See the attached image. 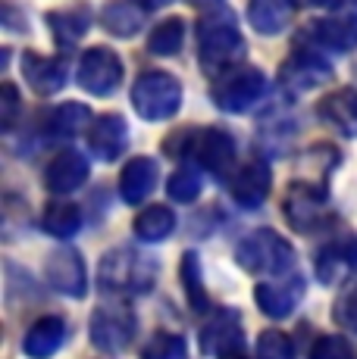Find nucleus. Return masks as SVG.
I'll list each match as a JSON object with an SVG mask.
<instances>
[{
    "label": "nucleus",
    "mask_w": 357,
    "mask_h": 359,
    "mask_svg": "<svg viewBox=\"0 0 357 359\" xmlns=\"http://www.w3.org/2000/svg\"><path fill=\"white\" fill-rule=\"evenodd\" d=\"M245 38L238 32L232 13H210L197 19V63L210 75H219L232 69L245 57Z\"/></svg>",
    "instance_id": "nucleus-1"
},
{
    "label": "nucleus",
    "mask_w": 357,
    "mask_h": 359,
    "mask_svg": "<svg viewBox=\"0 0 357 359\" xmlns=\"http://www.w3.org/2000/svg\"><path fill=\"white\" fill-rule=\"evenodd\" d=\"M167 154L169 156H182L191 165L204 172H214L223 178L226 172L235 163V141L229 131L223 128H197V131H185V135H173L167 141Z\"/></svg>",
    "instance_id": "nucleus-2"
},
{
    "label": "nucleus",
    "mask_w": 357,
    "mask_h": 359,
    "mask_svg": "<svg viewBox=\"0 0 357 359\" xmlns=\"http://www.w3.org/2000/svg\"><path fill=\"white\" fill-rule=\"evenodd\" d=\"M98 285L110 294H148L157 285V259L132 247H116L100 259Z\"/></svg>",
    "instance_id": "nucleus-3"
},
{
    "label": "nucleus",
    "mask_w": 357,
    "mask_h": 359,
    "mask_svg": "<svg viewBox=\"0 0 357 359\" xmlns=\"http://www.w3.org/2000/svg\"><path fill=\"white\" fill-rule=\"evenodd\" d=\"M235 262L251 275H288L294 266V250L283 234L257 229L238 241Z\"/></svg>",
    "instance_id": "nucleus-4"
},
{
    "label": "nucleus",
    "mask_w": 357,
    "mask_h": 359,
    "mask_svg": "<svg viewBox=\"0 0 357 359\" xmlns=\"http://www.w3.org/2000/svg\"><path fill=\"white\" fill-rule=\"evenodd\" d=\"M266 88H270V81L257 66H232L214 79L210 100L223 113H248L251 107H257L266 97Z\"/></svg>",
    "instance_id": "nucleus-5"
},
{
    "label": "nucleus",
    "mask_w": 357,
    "mask_h": 359,
    "mask_svg": "<svg viewBox=\"0 0 357 359\" xmlns=\"http://www.w3.org/2000/svg\"><path fill=\"white\" fill-rule=\"evenodd\" d=\"M132 107L141 119L167 122L182 107V85L169 72H144L132 85Z\"/></svg>",
    "instance_id": "nucleus-6"
},
{
    "label": "nucleus",
    "mask_w": 357,
    "mask_h": 359,
    "mask_svg": "<svg viewBox=\"0 0 357 359\" xmlns=\"http://www.w3.org/2000/svg\"><path fill=\"white\" fill-rule=\"evenodd\" d=\"M135 331H138V319H135L132 306L122 300H107L91 313L88 322V334L91 344L104 353H119L132 344Z\"/></svg>",
    "instance_id": "nucleus-7"
},
{
    "label": "nucleus",
    "mask_w": 357,
    "mask_h": 359,
    "mask_svg": "<svg viewBox=\"0 0 357 359\" xmlns=\"http://www.w3.org/2000/svg\"><path fill=\"white\" fill-rule=\"evenodd\" d=\"M79 88L94 97H107L122 85V60L110 47H91L82 53L79 69H75Z\"/></svg>",
    "instance_id": "nucleus-8"
},
{
    "label": "nucleus",
    "mask_w": 357,
    "mask_h": 359,
    "mask_svg": "<svg viewBox=\"0 0 357 359\" xmlns=\"http://www.w3.org/2000/svg\"><path fill=\"white\" fill-rule=\"evenodd\" d=\"M329 79H332V66L317 47H298L279 69V85L292 94L323 88Z\"/></svg>",
    "instance_id": "nucleus-9"
},
{
    "label": "nucleus",
    "mask_w": 357,
    "mask_h": 359,
    "mask_svg": "<svg viewBox=\"0 0 357 359\" xmlns=\"http://www.w3.org/2000/svg\"><path fill=\"white\" fill-rule=\"evenodd\" d=\"M326 188L323 184H311V182H294L288 184L285 200H283V212L294 231H313L317 225H323L326 219Z\"/></svg>",
    "instance_id": "nucleus-10"
},
{
    "label": "nucleus",
    "mask_w": 357,
    "mask_h": 359,
    "mask_svg": "<svg viewBox=\"0 0 357 359\" xmlns=\"http://www.w3.org/2000/svg\"><path fill=\"white\" fill-rule=\"evenodd\" d=\"M44 278L47 285L63 297H82L88 294V269H85V257H82L75 247L63 244L44 259Z\"/></svg>",
    "instance_id": "nucleus-11"
},
{
    "label": "nucleus",
    "mask_w": 357,
    "mask_h": 359,
    "mask_svg": "<svg viewBox=\"0 0 357 359\" xmlns=\"http://www.w3.org/2000/svg\"><path fill=\"white\" fill-rule=\"evenodd\" d=\"M91 169H88V160L79 154V150H60L44 169V188L51 194H72L82 184L88 182Z\"/></svg>",
    "instance_id": "nucleus-12"
},
{
    "label": "nucleus",
    "mask_w": 357,
    "mask_h": 359,
    "mask_svg": "<svg viewBox=\"0 0 357 359\" xmlns=\"http://www.w3.org/2000/svg\"><path fill=\"white\" fill-rule=\"evenodd\" d=\"M201 347L204 353L226 356L232 350L245 347V334H242V322H238L235 309H219L216 316H210L201 328Z\"/></svg>",
    "instance_id": "nucleus-13"
},
{
    "label": "nucleus",
    "mask_w": 357,
    "mask_h": 359,
    "mask_svg": "<svg viewBox=\"0 0 357 359\" xmlns=\"http://www.w3.org/2000/svg\"><path fill=\"white\" fill-rule=\"evenodd\" d=\"M88 147H91V154L98 156V160H104V163L119 160L122 150L129 147L126 119L116 116V113H104L100 119H94L91 128H88Z\"/></svg>",
    "instance_id": "nucleus-14"
},
{
    "label": "nucleus",
    "mask_w": 357,
    "mask_h": 359,
    "mask_svg": "<svg viewBox=\"0 0 357 359\" xmlns=\"http://www.w3.org/2000/svg\"><path fill=\"white\" fill-rule=\"evenodd\" d=\"M270 184H273L270 165L260 163V160H251L232 175L229 191H232V200H235L238 206H245V210H257V206L266 200V194H270Z\"/></svg>",
    "instance_id": "nucleus-15"
},
{
    "label": "nucleus",
    "mask_w": 357,
    "mask_h": 359,
    "mask_svg": "<svg viewBox=\"0 0 357 359\" xmlns=\"http://www.w3.org/2000/svg\"><path fill=\"white\" fill-rule=\"evenodd\" d=\"M22 79L35 94L47 97V94H57L60 88L66 85V63L57 57H44V53L25 50L22 53Z\"/></svg>",
    "instance_id": "nucleus-16"
},
{
    "label": "nucleus",
    "mask_w": 357,
    "mask_h": 359,
    "mask_svg": "<svg viewBox=\"0 0 357 359\" xmlns=\"http://www.w3.org/2000/svg\"><path fill=\"white\" fill-rule=\"evenodd\" d=\"M307 38H313V44L323 47V50H335V53L357 50V13L317 19L307 29Z\"/></svg>",
    "instance_id": "nucleus-17"
},
{
    "label": "nucleus",
    "mask_w": 357,
    "mask_h": 359,
    "mask_svg": "<svg viewBox=\"0 0 357 359\" xmlns=\"http://www.w3.org/2000/svg\"><path fill=\"white\" fill-rule=\"evenodd\" d=\"M317 116L345 137H357V88H339L326 94L317 103Z\"/></svg>",
    "instance_id": "nucleus-18"
},
{
    "label": "nucleus",
    "mask_w": 357,
    "mask_h": 359,
    "mask_svg": "<svg viewBox=\"0 0 357 359\" xmlns=\"http://www.w3.org/2000/svg\"><path fill=\"white\" fill-rule=\"evenodd\" d=\"M157 178H160V172H157V163L150 160V156H135V160H129L119 172L122 203L138 206L141 200H148V194L157 188Z\"/></svg>",
    "instance_id": "nucleus-19"
},
{
    "label": "nucleus",
    "mask_w": 357,
    "mask_h": 359,
    "mask_svg": "<svg viewBox=\"0 0 357 359\" xmlns=\"http://www.w3.org/2000/svg\"><path fill=\"white\" fill-rule=\"evenodd\" d=\"M47 32L53 34L60 47H72L75 41L85 38V32L91 29V6L88 4H72V6H60V10L47 13Z\"/></svg>",
    "instance_id": "nucleus-20"
},
{
    "label": "nucleus",
    "mask_w": 357,
    "mask_h": 359,
    "mask_svg": "<svg viewBox=\"0 0 357 359\" xmlns=\"http://www.w3.org/2000/svg\"><path fill=\"white\" fill-rule=\"evenodd\" d=\"M304 291V281L292 278L288 285H276V281H260L254 287V300H257V309L270 319H288L298 306V297Z\"/></svg>",
    "instance_id": "nucleus-21"
},
{
    "label": "nucleus",
    "mask_w": 357,
    "mask_h": 359,
    "mask_svg": "<svg viewBox=\"0 0 357 359\" xmlns=\"http://www.w3.org/2000/svg\"><path fill=\"white\" fill-rule=\"evenodd\" d=\"M66 341V322L60 316H41V319L25 331L22 353L29 359H51Z\"/></svg>",
    "instance_id": "nucleus-22"
},
{
    "label": "nucleus",
    "mask_w": 357,
    "mask_h": 359,
    "mask_svg": "<svg viewBox=\"0 0 357 359\" xmlns=\"http://www.w3.org/2000/svg\"><path fill=\"white\" fill-rule=\"evenodd\" d=\"M294 19V0H248V22L260 34H279Z\"/></svg>",
    "instance_id": "nucleus-23"
},
{
    "label": "nucleus",
    "mask_w": 357,
    "mask_h": 359,
    "mask_svg": "<svg viewBox=\"0 0 357 359\" xmlns=\"http://www.w3.org/2000/svg\"><path fill=\"white\" fill-rule=\"evenodd\" d=\"M91 109L85 103H60L51 113L44 116V131L51 137H60V141H70V137L82 135L85 128H91Z\"/></svg>",
    "instance_id": "nucleus-24"
},
{
    "label": "nucleus",
    "mask_w": 357,
    "mask_h": 359,
    "mask_svg": "<svg viewBox=\"0 0 357 359\" xmlns=\"http://www.w3.org/2000/svg\"><path fill=\"white\" fill-rule=\"evenodd\" d=\"M100 25L116 38H135L144 25V10L135 0H113L100 10Z\"/></svg>",
    "instance_id": "nucleus-25"
},
{
    "label": "nucleus",
    "mask_w": 357,
    "mask_h": 359,
    "mask_svg": "<svg viewBox=\"0 0 357 359\" xmlns=\"http://www.w3.org/2000/svg\"><path fill=\"white\" fill-rule=\"evenodd\" d=\"M132 229H135V238L138 241H144V244H157V241L169 238V234L176 231V212L169 210V206L157 203L135 219Z\"/></svg>",
    "instance_id": "nucleus-26"
},
{
    "label": "nucleus",
    "mask_w": 357,
    "mask_h": 359,
    "mask_svg": "<svg viewBox=\"0 0 357 359\" xmlns=\"http://www.w3.org/2000/svg\"><path fill=\"white\" fill-rule=\"evenodd\" d=\"M41 225H44V231L53 234V238L70 241L82 229V212H79V206H75V203L57 200V203H51L44 210V219H41Z\"/></svg>",
    "instance_id": "nucleus-27"
},
{
    "label": "nucleus",
    "mask_w": 357,
    "mask_h": 359,
    "mask_svg": "<svg viewBox=\"0 0 357 359\" xmlns=\"http://www.w3.org/2000/svg\"><path fill=\"white\" fill-rule=\"evenodd\" d=\"M182 285H185V297H188V306L195 309L197 316L210 313V300L207 291H204V278H201V259H197L195 250H188L182 257Z\"/></svg>",
    "instance_id": "nucleus-28"
},
{
    "label": "nucleus",
    "mask_w": 357,
    "mask_h": 359,
    "mask_svg": "<svg viewBox=\"0 0 357 359\" xmlns=\"http://www.w3.org/2000/svg\"><path fill=\"white\" fill-rule=\"evenodd\" d=\"M185 44V22L182 19H163L160 25H154L148 38V50L154 57H176Z\"/></svg>",
    "instance_id": "nucleus-29"
},
{
    "label": "nucleus",
    "mask_w": 357,
    "mask_h": 359,
    "mask_svg": "<svg viewBox=\"0 0 357 359\" xmlns=\"http://www.w3.org/2000/svg\"><path fill=\"white\" fill-rule=\"evenodd\" d=\"M141 359H188V344L176 331H157L141 350Z\"/></svg>",
    "instance_id": "nucleus-30"
},
{
    "label": "nucleus",
    "mask_w": 357,
    "mask_h": 359,
    "mask_svg": "<svg viewBox=\"0 0 357 359\" xmlns=\"http://www.w3.org/2000/svg\"><path fill=\"white\" fill-rule=\"evenodd\" d=\"M204 188V178L197 172V165H182V169L173 172V178L167 182V191L176 203H191Z\"/></svg>",
    "instance_id": "nucleus-31"
},
{
    "label": "nucleus",
    "mask_w": 357,
    "mask_h": 359,
    "mask_svg": "<svg viewBox=\"0 0 357 359\" xmlns=\"http://www.w3.org/2000/svg\"><path fill=\"white\" fill-rule=\"evenodd\" d=\"M257 359H294L292 337L276 328L264 331V334L257 337Z\"/></svg>",
    "instance_id": "nucleus-32"
},
{
    "label": "nucleus",
    "mask_w": 357,
    "mask_h": 359,
    "mask_svg": "<svg viewBox=\"0 0 357 359\" xmlns=\"http://www.w3.org/2000/svg\"><path fill=\"white\" fill-rule=\"evenodd\" d=\"M332 319L339 322L345 331H351V334H357V285L348 287L345 294L335 300L332 306Z\"/></svg>",
    "instance_id": "nucleus-33"
},
{
    "label": "nucleus",
    "mask_w": 357,
    "mask_h": 359,
    "mask_svg": "<svg viewBox=\"0 0 357 359\" xmlns=\"http://www.w3.org/2000/svg\"><path fill=\"white\" fill-rule=\"evenodd\" d=\"M311 359H354V350H351V344H348L345 337L326 334V337H320V341L313 344Z\"/></svg>",
    "instance_id": "nucleus-34"
},
{
    "label": "nucleus",
    "mask_w": 357,
    "mask_h": 359,
    "mask_svg": "<svg viewBox=\"0 0 357 359\" xmlns=\"http://www.w3.org/2000/svg\"><path fill=\"white\" fill-rule=\"evenodd\" d=\"M0 119H4L6 131L16 126V119H19V94H16V88H13L10 81L0 88Z\"/></svg>",
    "instance_id": "nucleus-35"
},
{
    "label": "nucleus",
    "mask_w": 357,
    "mask_h": 359,
    "mask_svg": "<svg viewBox=\"0 0 357 359\" xmlns=\"http://www.w3.org/2000/svg\"><path fill=\"white\" fill-rule=\"evenodd\" d=\"M313 6H320V10H339V6H348L351 0H311Z\"/></svg>",
    "instance_id": "nucleus-36"
},
{
    "label": "nucleus",
    "mask_w": 357,
    "mask_h": 359,
    "mask_svg": "<svg viewBox=\"0 0 357 359\" xmlns=\"http://www.w3.org/2000/svg\"><path fill=\"white\" fill-rule=\"evenodd\" d=\"M141 10H160V6H169L173 0H135Z\"/></svg>",
    "instance_id": "nucleus-37"
},
{
    "label": "nucleus",
    "mask_w": 357,
    "mask_h": 359,
    "mask_svg": "<svg viewBox=\"0 0 357 359\" xmlns=\"http://www.w3.org/2000/svg\"><path fill=\"white\" fill-rule=\"evenodd\" d=\"M219 359H251V356L245 353V347H242V350H232V353H226V356H219Z\"/></svg>",
    "instance_id": "nucleus-38"
},
{
    "label": "nucleus",
    "mask_w": 357,
    "mask_h": 359,
    "mask_svg": "<svg viewBox=\"0 0 357 359\" xmlns=\"http://www.w3.org/2000/svg\"><path fill=\"white\" fill-rule=\"evenodd\" d=\"M195 6H216V4H223V0H191Z\"/></svg>",
    "instance_id": "nucleus-39"
}]
</instances>
